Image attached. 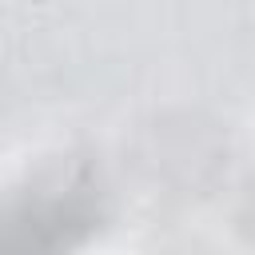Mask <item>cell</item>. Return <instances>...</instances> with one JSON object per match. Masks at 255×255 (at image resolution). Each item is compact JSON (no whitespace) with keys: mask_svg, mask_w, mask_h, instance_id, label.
I'll use <instances>...</instances> for the list:
<instances>
[{"mask_svg":"<svg viewBox=\"0 0 255 255\" xmlns=\"http://www.w3.org/2000/svg\"><path fill=\"white\" fill-rule=\"evenodd\" d=\"M100 227V191L88 175L32 187L0 207V255H68Z\"/></svg>","mask_w":255,"mask_h":255,"instance_id":"obj_1","label":"cell"}]
</instances>
